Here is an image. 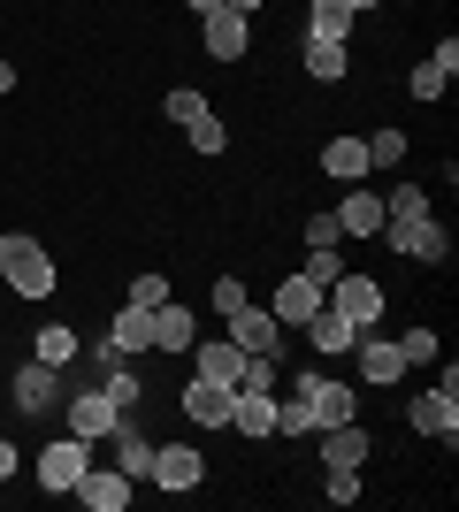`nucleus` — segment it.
Instances as JSON below:
<instances>
[{
    "instance_id": "nucleus-1",
    "label": "nucleus",
    "mask_w": 459,
    "mask_h": 512,
    "mask_svg": "<svg viewBox=\"0 0 459 512\" xmlns=\"http://www.w3.org/2000/svg\"><path fill=\"white\" fill-rule=\"evenodd\" d=\"M0 283H8V291H16V299H54V291H62V268H54V253H46L39 237H23V230H8L0 237Z\"/></svg>"
},
{
    "instance_id": "nucleus-2",
    "label": "nucleus",
    "mask_w": 459,
    "mask_h": 512,
    "mask_svg": "<svg viewBox=\"0 0 459 512\" xmlns=\"http://www.w3.org/2000/svg\"><path fill=\"white\" fill-rule=\"evenodd\" d=\"M383 245L391 253H406V260H452V230H444L437 214H383Z\"/></svg>"
},
{
    "instance_id": "nucleus-3",
    "label": "nucleus",
    "mask_w": 459,
    "mask_h": 512,
    "mask_svg": "<svg viewBox=\"0 0 459 512\" xmlns=\"http://www.w3.org/2000/svg\"><path fill=\"white\" fill-rule=\"evenodd\" d=\"M291 390L314 406V421H322V428H337V421L360 413V390H352L345 375H322V367H291Z\"/></svg>"
},
{
    "instance_id": "nucleus-4",
    "label": "nucleus",
    "mask_w": 459,
    "mask_h": 512,
    "mask_svg": "<svg viewBox=\"0 0 459 512\" xmlns=\"http://www.w3.org/2000/svg\"><path fill=\"white\" fill-rule=\"evenodd\" d=\"M85 467H92V444H85V436H54V444L31 459V474H39V490H46V497H69Z\"/></svg>"
},
{
    "instance_id": "nucleus-5",
    "label": "nucleus",
    "mask_w": 459,
    "mask_h": 512,
    "mask_svg": "<svg viewBox=\"0 0 459 512\" xmlns=\"http://www.w3.org/2000/svg\"><path fill=\"white\" fill-rule=\"evenodd\" d=\"M222 321H230V344H238V352H253V360H284V337H291V329L268 314V306L245 299L238 314H222Z\"/></svg>"
},
{
    "instance_id": "nucleus-6",
    "label": "nucleus",
    "mask_w": 459,
    "mask_h": 512,
    "mask_svg": "<svg viewBox=\"0 0 459 512\" xmlns=\"http://www.w3.org/2000/svg\"><path fill=\"white\" fill-rule=\"evenodd\" d=\"M153 490H169V497H192L199 482H207V451L199 444H153V474H146Z\"/></svg>"
},
{
    "instance_id": "nucleus-7",
    "label": "nucleus",
    "mask_w": 459,
    "mask_h": 512,
    "mask_svg": "<svg viewBox=\"0 0 459 512\" xmlns=\"http://www.w3.org/2000/svg\"><path fill=\"white\" fill-rule=\"evenodd\" d=\"M329 306H337L352 329H383V306H391V291H383L375 276H352V268H345V276L329 283Z\"/></svg>"
},
{
    "instance_id": "nucleus-8",
    "label": "nucleus",
    "mask_w": 459,
    "mask_h": 512,
    "mask_svg": "<svg viewBox=\"0 0 459 512\" xmlns=\"http://www.w3.org/2000/svg\"><path fill=\"white\" fill-rule=\"evenodd\" d=\"M352 367H360V383H368V390H391V383H406L398 337H383V329H360V337H352Z\"/></svg>"
},
{
    "instance_id": "nucleus-9",
    "label": "nucleus",
    "mask_w": 459,
    "mask_h": 512,
    "mask_svg": "<svg viewBox=\"0 0 459 512\" xmlns=\"http://www.w3.org/2000/svg\"><path fill=\"white\" fill-rule=\"evenodd\" d=\"M62 421H69V436H85V444H108L123 413H115V398H108L100 383H77V398L62 406Z\"/></svg>"
},
{
    "instance_id": "nucleus-10",
    "label": "nucleus",
    "mask_w": 459,
    "mask_h": 512,
    "mask_svg": "<svg viewBox=\"0 0 459 512\" xmlns=\"http://www.w3.org/2000/svg\"><path fill=\"white\" fill-rule=\"evenodd\" d=\"M406 428L452 451V444H459V398H452V390H421L414 406H406Z\"/></svg>"
},
{
    "instance_id": "nucleus-11",
    "label": "nucleus",
    "mask_w": 459,
    "mask_h": 512,
    "mask_svg": "<svg viewBox=\"0 0 459 512\" xmlns=\"http://www.w3.org/2000/svg\"><path fill=\"white\" fill-rule=\"evenodd\" d=\"M69 497H77V505H85V512H131L138 482H131V474H123V467H85V474H77V490H69Z\"/></svg>"
},
{
    "instance_id": "nucleus-12",
    "label": "nucleus",
    "mask_w": 459,
    "mask_h": 512,
    "mask_svg": "<svg viewBox=\"0 0 459 512\" xmlns=\"http://www.w3.org/2000/svg\"><path fill=\"white\" fill-rule=\"evenodd\" d=\"M199 46H207L215 62H245V46H253V16H238V8H207V16H199Z\"/></svg>"
},
{
    "instance_id": "nucleus-13",
    "label": "nucleus",
    "mask_w": 459,
    "mask_h": 512,
    "mask_svg": "<svg viewBox=\"0 0 459 512\" xmlns=\"http://www.w3.org/2000/svg\"><path fill=\"white\" fill-rule=\"evenodd\" d=\"M8 398H16V413H54V406H62V367L23 360L16 375H8Z\"/></svg>"
},
{
    "instance_id": "nucleus-14",
    "label": "nucleus",
    "mask_w": 459,
    "mask_h": 512,
    "mask_svg": "<svg viewBox=\"0 0 459 512\" xmlns=\"http://www.w3.org/2000/svg\"><path fill=\"white\" fill-rule=\"evenodd\" d=\"M245 367H253V352H238L230 337H207V344L192 337V375H207V383H222V390H238Z\"/></svg>"
},
{
    "instance_id": "nucleus-15",
    "label": "nucleus",
    "mask_w": 459,
    "mask_h": 512,
    "mask_svg": "<svg viewBox=\"0 0 459 512\" xmlns=\"http://www.w3.org/2000/svg\"><path fill=\"white\" fill-rule=\"evenodd\" d=\"M230 398H238V390H222V383H207V375H192L176 406H184V421H192V428H230Z\"/></svg>"
},
{
    "instance_id": "nucleus-16",
    "label": "nucleus",
    "mask_w": 459,
    "mask_h": 512,
    "mask_svg": "<svg viewBox=\"0 0 459 512\" xmlns=\"http://www.w3.org/2000/svg\"><path fill=\"white\" fill-rule=\"evenodd\" d=\"M337 230L345 237H375L383 230V192H375V184H345V199H337Z\"/></svg>"
},
{
    "instance_id": "nucleus-17",
    "label": "nucleus",
    "mask_w": 459,
    "mask_h": 512,
    "mask_svg": "<svg viewBox=\"0 0 459 512\" xmlns=\"http://www.w3.org/2000/svg\"><path fill=\"white\" fill-rule=\"evenodd\" d=\"M452 77H459V39H444L437 54H429V62H414V77H406V92H414V100L429 107V100H444V92H452Z\"/></svg>"
},
{
    "instance_id": "nucleus-18",
    "label": "nucleus",
    "mask_w": 459,
    "mask_h": 512,
    "mask_svg": "<svg viewBox=\"0 0 459 512\" xmlns=\"http://www.w3.org/2000/svg\"><path fill=\"white\" fill-rule=\"evenodd\" d=\"M322 176H329V184H368V138H352V130H345V138H322Z\"/></svg>"
},
{
    "instance_id": "nucleus-19",
    "label": "nucleus",
    "mask_w": 459,
    "mask_h": 512,
    "mask_svg": "<svg viewBox=\"0 0 459 512\" xmlns=\"http://www.w3.org/2000/svg\"><path fill=\"white\" fill-rule=\"evenodd\" d=\"M108 344L123 352V360H146V352H153V306L123 299V306H115V321H108Z\"/></svg>"
},
{
    "instance_id": "nucleus-20",
    "label": "nucleus",
    "mask_w": 459,
    "mask_h": 512,
    "mask_svg": "<svg viewBox=\"0 0 459 512\" xmlns=\"http://www.w3.org/2000/svg\"><path fill=\"white\" fill-rule=\"evenodd\" d=\"M268 314L284 321V329H306V321L322 314V283H306V276H284V283H276V299H268Z\"/></svg>"
},
{
    "instance_id": "nucleus-21",
    "label": "nucleus",
    "mask_w": 459,
    "mask_h": 512,
    "mask_svg": "<svg viewBox=\"0 0 459 512\" xmlns=\"http://www.w3.org/2000/svg\"><path fill=\"white\" fill-rule=\"evenodd\" d=\"M314 436H322V467H368V428L360 421H337V428H314Z\"/></svg>"
},
{
    "instance_id": "nucleus-22",
    "label": "nucleus",
    "mask_w": 459,
    "mask_h": 512,
    "mask_svg": "<svg viewBox=\"0 0 459 512\" xmlns=\"http://www.w3.org/2000/svg\"><path fill=\"white\" fill-rule=\"evenodd\" d=\"M230 428L253 436V444L276 436V390H238V398H230Z\"/></svg>"
},
{
    "instance_id": "nucleus-23",
    "label": "nucleus",
    "mask_w": 459,
    "mask_h": 512,
    "mask_svg": "<svg viewBox=\"0 0 459 512\" xmlns=\"http://www.w3.org/2000/svg\"><path fill=\"white\" fill-rule=\"evenodd\" d=\"M108 444H115V467L131 474V482H146V474H153V436L131 421V413L115 421V436H108Z\"/></svg>"
},
{
    "instance_id": "nucleus-24",
    "label": "nucleus",
    "mask_w": 459,
    "mask_h": 512,
    "mask_svg": "<svg viewBox=\"0 0 459 512\" xmlns=\"http://www.w3.org/2000/svg\"><path fill=\"white\" fill-rule=\"evenodd\" d=\"M192 337H199L192 306H176V299L153 306V352H192Z\"/></svg>"
},
{
    "instance_id": "nucleus-25",
    "label": "nucleus",
    "mask_w": 459,
    "mask_h": 512,
    "mask_svg": "<svg viewBox=\"0 0 459 512\" xmlns=\"http://www.w3.org/2000/svg\"><path fill=\"white\" fill-rule=\"evenodd\" d=\"M306 337H314V352H322V360H345V352H352V337H360V329H352V321L337 314V306H329V291H322V314L306 321Z\"/></svg>"
},
{
    "instance_id": "nucleus-26",
    "label": "nucleus",
    "mask_w": 459,
    "mask_h": 512,
    "mask_svg": "<svg viewBox=\"0 0 459 512\" xmlns=\"http://www.w3.org/2000/svg\"><path fill=\"white\" fill-rule=\"evenodd\" d=\"M77 352H85V337L69 329V321H39V337H31V360H46V367H77Z\"/></svg>"
},
{
    "instance_id": "nucleus-27",
    "label": "nucleus",
    "mask_w": 459,
    "mask_h": 512,
    "mask_svg": "<svg viewBox=\"0 0 459 512\" xmlns=\"http://www.w3.org/2000/svg\"><path fill=\"white\" fill-rule=\"evenodd\" d=\"M100 390L115 398V413H138V406H146V375H138L131 360H108V367H100Z\"/></svg>"
},
{
    "instance_id": "nucleus-28",
    "label": "nucleus",
    "mask_w": 459,
    "mask_h": 512,
    "mask_svg": "<svg viewBox=\"0 0 459 512\" xmlns=\"http://www.w3.org/2000/svg\"><path fill=\"white\" fill-rule=\"evenodd\" d=\"M345 69H352V46L306 39V77H314V85H345Z\"/></svg>"
},
{
    "instance_id": "nucleus-29",
    "label": "nucleus",
    "mask_w": 459,
    "mask_h": 512,
    "mask_svg": "<svg viewBox=\"0 0 459 512\" xmlns=\"http://www.w3.org/2000/svg\"><path fill=\"white\" fill-rule=\"evenodd\" d=\"M306 39L352 46V8H345V0H314V8H306Z\"/></svg>"
},
{
    "instance_id": "nucleus-30",
    "label": "nucleus",
    "mask_w": 459,
    "mask_h": 512,
    "mask_svg": "<svg viewBox=\"0 0 459 512\" xmlns=\"http://www.w3.org/2000/svg\"><path fill=\"white\" fill-rule=\"evenodd\" d=\"M184 138H192V153H207V161H215V153H230V130H222L215 100H207V107L192 115V123H184Z\"/></svg>"
},
{
    "instance_id": "nucleus-31",
    "label": "nucleus",
    "mask_w": 459,
    "mask_h": 512,
    "mask_svg": "<svg viewBox=\"0 0 459 512\" xmlns=\"http://www.w3.org/2000/svg\"><path fill=\"white\" fill-rule=\"evenodd\" d=\"M398 161H406V130H398V123L368 130V169L383 176V169H398Z\"/></svg>"
},
{
    "instance_id": "nucleus-32",
    "label": "nucleus",
    "mask_w": 459,
    "mask_h": 512,
    "mask_svg": "<svg viewBox=\"0 0 459 512\" xmlns=\"http://www.w3.org/2000/svg\"><path fill=\"white\" fill-rule=\"evenodd\" d=\"M437 352H444L437 329H398V360L406 367H437Z\"/></svg>"
},
{
    "instance_id": "nucleus-33",
    "label": "nucleus",
    "mask_w": 459,
    "mask_h": 512,
    "mask_svg": "<svg viewBox=\"0 0 459 512\" xmlns=\"http://www.w3.org/2000/svg\"><path fill=\"white\" fill-rule=\"evenodd\" d=\"M314 428H322V421H314V406H306L299 390H291L284 406H276V436H314Z\"/></svg>"
},
{
    "instance_id": "nucleus-34",
    "label": "nucleus",
    "mask_w": 459,
    "mask_h": 512,
    "mask_svg": "<svg viewBox=\"0 0 459 512\" xmlns=\"http://www.w3.org/2000/svg\"><path fill=\"white\" fill-rule=\"evenodd\" d=\"M299 276H306V283H322V291H329V283L345 276V253H337V245H314V253H306V268H299Z\"/></svg>"
},
{
    "instance_id": "nucleus-35",
    "label": "nucleus",
    "mask_w": 459,
    "mask_h": 512,
    "mask_svg": "<svg viewBox=\"0 0 459 512\" xmlns=\"http://www.w3.org/2000/svg\"><path fill=\"white\" fill-rule=\"evenodd\" d=\"M322 497L329 505H360V467H322Z\"/></svg>"
},
{
    "instance_id": "nucleus-36",
    "label": "nucleus",
    "mask_w": 459,
    "mask_h": 512,
    "mask_svg": "<svg viewBox=\"0 0 459 512\" xmlns=\"http://www.w3.org/2000/svg\"><path fill=\"white\" fill-rule=\"evenodd\" d=\"M383 214H429V184H391V192H383Z\"/></svg>"
},
{
    "instance_id": "nucleus-37",
    "label": "nucleus",
    "mask_w": 459,
    "mask_h": 512,
    "mask_svg": "<svg viewBox=\"0 0 459 512\" xmlns=\"http://www.w3.org/2000/svg\"><path fill=\"white\" fill-rule=\"evenodd\" d=\"M161 299H169V276H161V268L131 276V306H161Z\"/></svg>"
},
{
    "instance_id": "nucleus-38",
    "label": "nucleus",
    "mask_w": 459,
    "mask_h": 512,
    "mask_svg": "<svg viewBox=\"0 0 459 512\" xmlns=\"http://www.w3.org/2000/svg\"><path fill=\"white\" fill-rule=\"evenodd\" d=\"M314 245H345V230H337V214H306V253H314Z\"/></svg>"
},
{
    "instance_id": "nucleus-39",
    "label": "nucleus",
    "mask_w": 459,
    "mask_h": 512,
    "mask_svg": "<svg viewBox=\"0 0 459 512\" xmlns=\"http://www.w3.org/2000/svg\"><path fill=\"white\" fill-rule=\"evenodd\" d=\"M161 107H169V123H192L199 107H207V92H192V85H176V92H169V100H161Z\"/></svg>"
},
{
    "instance_id": "nucleus-40",
    "label": "nucleus",
    "mask_w": 459,
    "mask_h": 512,
    "mask_svg": "<svg viewBox=\"0 0 459 512\" xmlns=\"http://www.w3.org/2000/svg\"><path fill=\"white\" fill-rule=\"evenodd\" d=\"M207 306H215V314H238V306H245V283H238V276H215V291H207Z\"/></svg>"
},
{
    "instance_id": "nucleus-41",
    "label": "nucleus",
    "mask_w": 459,
    "mask_h": 512,
    "mask_svg": "<svg viewBox=\"0 0 459 512\" xmlns=\"http://www.w3.org/2000/svg\"><path fill=\"white\" fill-rule=\"evenodd\" d=\"M0 482H16V444H0Z\"/></svg>"
},
{
    "instance_id": "nucleus-42",
    "label": "nucleus",
    "mask_w": 459,
    "mask_h": 512,
    "mask_svg": "<svg viewBox=\"0 0 459 512\" xmlns=\"http://www.w3.org/2000/svg\"><path fill=\"white\" fill-rule=\"evenodd\" d=\"M222 8H238V16H261L268 0H222Z\"/></svg>"
},
{
    "instance_id": "nucleus-43",
    "label": "nucleus",
    "mask_w": 459,
    "mask_h": 512,
    "mask_svg": "<svg viewBox=\"0 0 459 512\" xmlns=\"http://www.w3.org/2000/svg\"><path fill=\"white\" fill-rule=\"evenodd\" d=\"M8 92H16V62H0V100H8Z\"/></svg>"
},
{
    "instance_id": "nucleus-44",
    "label": "nucleus",
    "mask_w": 459,
    "mask_h": 512,
    "mask_svg": "<svg viewBox=\"0 0 459 512\" xmlns=\"http://www.w3.org/2000/svg\"><path fill=\"white\" fill-rule=\"evenodd\" d=\"M345 8H352V16H368V8H383V0H345Z\"/></svg>"
},
{
    "instance_id": "nucleus-45",
    "label": "nucleus",
    "mask_w": 459,
    "mask_h": 512,
    "mask_svg": "<svg viewBox=\"0 0 459 512\" xmlns=\"http://www.w3.org/2000/svg\"><path fill=\"white\" fill-rule=\"evenodd\" d=\"M184 8H192V16H207V8H222V0H184Z\"/></svg>"
},
{
    "instance_id": "nucleus-46",
    "label": "nucleus",
    "mask_w": 459,
    "mask_h": 512,
    "mask_svg": "<svg viewBox=\"0 0 459 512\" xmlns=\"http://www.w3.org/2000/svg\"><path fill=\"white\" fill-rule=\"evenodd\" d=\"M0 8H8V0H0Z\"/></svg>"
}]
</instances>
